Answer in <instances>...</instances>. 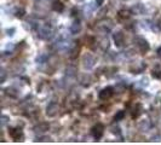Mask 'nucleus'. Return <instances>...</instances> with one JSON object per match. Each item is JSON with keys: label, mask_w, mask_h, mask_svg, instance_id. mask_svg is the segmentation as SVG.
<instances>
[{"label": "nucleus", "mask_w": 161, "mask_h": 145, "mask_svg": "<svg viewBox=\"0 0 161 145\" xmlns=\"http://www.w3.org/2000/svg\"><path fill=\"white\" fill-rule=\"evenodd\" d=\"M103 131H104L103 125L98 123V125H96V126L92 128V136H93L96 139H99V138L102 137V134H103Z\"/></svg>", "instance_id": "f257e3e1"}, {"label": "nucleus", "mask_w": 161, "mask_h": 145, "mask_svg": "<svg viewBox=\"0 0 161 145\" xmlns=\"http://www.w3.org/2000/svg\"><path fill=\"white\" fill-rule=\"evenodd\" d=\"M57 111H58V105L56 103H50L48 106H47V109H46L47 116H55L57 114Z\"/></svg>", "instance_id": "f03ea898"}, {"label": "nucleus", "mask_w": 161, "mask_h": 145, "mask_svg": "<svg viewBox=\"0 0 161 145\" xmlns=\"http://www.w3.org/2000/svg\"><path fill=\"white\" fill-rule=\"evenodd\" d=\"M94 62H96V59L91 54H87V56L84 57V67L87 68V69H90L94 65Z\"/></svg>", "instance_id": "7ed1b4c3"}, {"label": "nucleus", "mask_w": 161, "mask_h": 145, "mask_svg": "<svg viewBox=\"0 0 161 145\" xmlns=\"http://www.w3.org/2000/svg\"><path fill=\"white\" fill-rule=\"evenodd\" d=\"M39 36L41 39H47L51 36V29L48 28V25H45L43 28H40V32H39Z\"/></svg>", "instance_id": "20e7f679"}, {"label": "nucleus", "mask_w": 161, "mask_h": 145, "mask_svg": "<svg viewBox=\"0 0 161 145\" xmlns=\"http://www.w3.org/2000/svg\"><path fill=\"white\" fill-rule=\"evenodd\" d=\"M112 95H113V88L112 87H107V88H104V90H102L99 92V98L104 100V99H108Z\"/></svg>", "instance_id": "39448f33"}, {"label": "nucleus", "mask_w": 161, "mask_h": 145, "mask_svg": "<svg viewBox=\"0 0 161 145\" xmlns=\"http://www.w3.org/2000/svg\"><path fill=\"white\" fill-rule=\"evenodd\" d=\"M9 133H10V136H11L13 139H16V140L22 137V131L18 129V128H11V129L9 131Z\"/></svg>", "instance_id": "423d86ee"}, {"label": "nucleus", "mask_w": 161, "mask_h": 145, "mask_svg": "<svg viewBox=\"0 0 161 145\" xmlns=\"http://www.w3.org/2000/svg\"><path fill=\"white\" fill-rule=\"evenodd\" d=\"M114 41L116 46H121L122 45V41H124V35L121 32H116L114 34Z\"/></svg>", "instance_id": "0eeeda50"}, {"label": "nucleus", "mask_w": 161, "mask_h": 145, "mask_svg": "<svg viewBox=\"0 0 161 145\" xmlns=\"http://www.w3.org/2000/svg\"><path fill=\"white\" fill-rule=\"evenodd\" d=\"M52 7H53L55 11H57V12H62L63 9H64V5L62 4V1H59V0H55L53 4H52Z\"/></svg>", "instance_id": "6e6552de"}, {"label": "nucleus", "mask_w": 161, "mask_h": 145, "mask_svg": "<svg viewBox=\"0 0 161 145\" xmlns=\"http://www.w3.org/2000/svg\"><path fill=\"white\" fill-rule=\"evenodd\" d=\"M138 46H139V48H140L142 52H145V51L149 50V45H148V43H147L145 40H143V39H139V44H138Z\"/></svg>", "instance_id": "1a4fd4ad"}, {"label": "nucleus", "mask_w": 161, "mask_h": 145, "mask_svg": "<svg viewBox=\"0 0 161 145\" xmlns=\"http://www.w3.org/2000/svg\"><path fill=\"white\" fill-rule=\"evenodd\" d=\"M80 29H81V25H80L79 22H74V23L71 24V27H70V32L73 34H76L78 32H80Z\"/></svg>", "instance_id": "9d476101"}, {"label": "nucleus", "mask_w": 161, "mask_h": 145, "mask_svg": "<svg viewBox=\"0 0 161 145\" xmlns=\"http://www.w3.org/2000/svg\"><path fill=\"white\" fill-rule=\"evenodd\" d=\"M124 116H125V113H124V111H119V113L115 115V121H120L121 119H124Z\"/></svg>", "instance_id": "9b49d317"}, {"label": "nucleus", "mask_w": 161, "mask_h": 145, "mask_svg": "<svg viewBox=\"0 0 161 145\" xmlns=\"http://www.w3.org/2000/svg\"><path fill=\"white\" fill-rule=\"evenodd\" d=\"M119 15H120V17H124V18H128L130 17V12L128 11H120Z\"/></svg>", "instance_id": "f8f14e48"}, {"label": "nucleus", "mask_w": 161, "mask_h": 145, "mask_svg": "<svg viewBox=\"0 0 161 145\" xmlns=\"http://www.w3.org/2000/svg\"><path fill=\"white\" fill-rule=\"evenodd\" d=\"M23 13H24V11H23V10H20V11H17V17H22Z\"/></svg>", "instance_id": "ddd939ff"}, {"label": "nucleus", "mask_w": 161, "mask_h": 145, "mask_svg": "<svg viewBox=\"0 0 161 145\" xmlns=\"http://www.w3.org/2000/svg\"><path fill=\"white\" fill-rule=\"evenodd\" d=\"M114 131H113V133H117V134H120V128L117 127V128H113Z\"/></svg>", "instance_id": "4468645a"}, {"label": "nucleus", "mask_w": 161, "mask_h": 145, "mask_svg": "<svg viewBox=\"0 0 161 145\" xmlns=\"http://www.w3.org/2000/svg\"><path fill=\"white\" fill-rule=\"evenodd\" d=\"M103 1H104V0H96V2H97V5H98V6H99V5H102V4H103Z\"/></svg>", "instance_id": "2eb2a0df"}, {"label": "nucleus", "mask_w": 161, "mask_h": 145, "mask_svg": "<svg viewBox=\"0 0 161 145\" xmlns=\"http://www.w3.org/2000/svg\"><path fill=\"white\" fill-rule=\"evenodd\" d=\"M158 54H159V57H161V47L158 48Z\"/></svg>", "instance_id": "dca6fc26"}]
</instances>
